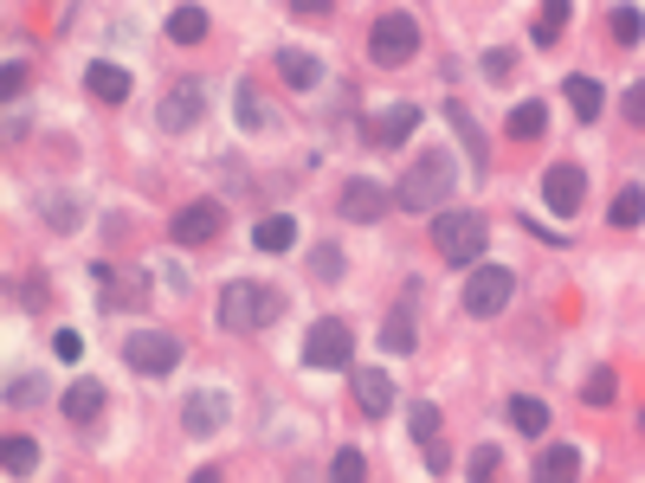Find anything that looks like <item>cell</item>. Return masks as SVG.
<instances>
[{"label":"cell","mask_w":645,"mask_h":483,"mask_svg":"<svg viewBox=\"0 0 645 483\" xmlns=\"http://www.w3.org/2000/svg\"><path fill=\"white\" fill-rule=\"evenodd\" d=\"M569 478H581V451L574 445H549L536 458V483H569Z\"/></svg>","instance_id":"obj_23"},{"label":"cell","mask_w":645,"mask_h":483,"mask_svg":"<svg viewBox=\"0 0 645 483\" xmlns=\"http://www.w3.org/2000/svg\"><path fill=\"white\" fill-rule=\"evenodd\" d=\"M330 478H343V483H361V478H368V458H361V451H336V464H330Z\"/></svg>","instance_id":"obj_35"},{"label":"cell","mask_w":645,"mask_h":483,"mask_svg":"<svg viewBox=\"0 0 645 483\" xmlns=\"http://www.w3.org/2000/svg\"><path fill=\"white\" fill-rule=\"evenodd\" d=\"M201 110H207V104H201V84L188 77V84H175V90L162 97V130H194Z\"/></svg>","instance_id":"obj_13"},{"label":"cell","mask_w":645,"mask_h":483,"mask_svg":"<svg viewBox=\"0 0 645 483\" xmlns=\"http://www.w3.org/2000/svg\"><path fill=\"white\" fill-rule=\"evenodd\" d=\"M20 90H26V59H20V52H13V59H7V71H0V97H7V104H13V97H20Z\"/></svg>","instance_id":"obj_36"},{"label":"cell","mask_w":645,"mask_h":483,"mask_svg":"<svg viewBox=\"0 0 645 483\" xmlns=\"http://www.w3.org/2000/svg\"><path fill=\"white\" fill-rule=\"evenodd\" d=\"M278 77H285L290 90H316V84H323V65H316L310 52H297V46H285V52H278Z\"/></svg>","instance_id":"obj_21"},{"label":"cell","mask_w":645,"mask_h":483,"mask_svg":"<svg viewBox=\"0 0 645 483\" xmlns=\"http://www.w3.org/2000/svg\"><path fill=\"white\" fill-rule=\"evenodd\" d=\"M39 219H46V226H59V232H72L77 219H84V207H77L72 194H46V201H39Z\"/></svg>","instance_id":"obj_29"},{"label":"cell","mask_w":645,"mask_h":483,"mask_svg":"<svg viewBox=\"0 0 645 483\" xmlns=\"http://www.w3.org/2000/svg\"><path fill=\"white\" fill-rule=\"evenodd\" d=\"M39 394H46V387H39V381H13V387H7V400H13V407H33V400H39Z\"/></svg>","instance_id":"obj_40"},{"label":"cell","mask_w":645,"mask_h":483,"mask_svg":"<svg viewBox=\"0 0 645 483\" xmlns=\"http://www.w3.org/2000/svg\"><path fill=\"white\" fill-rule=\"evenodd\" d=\"M290 7H297V13H310V20H316V13H330V7H336V0H290Z\"/></svg>","instance_id":"obj_41"},{"label":"cell","mask_w":645,"mask_h":483,"mask_svg":"<svg viewBox=\"0 0 645 483\" xmlns=\"http://www.w3.org/2000/svg\"><path fill=\"white\" fill-rule=\"evenodd\" d=\"M394 374L387 367H356V407H361V419H387L394 413Z\"/></svg>","instance_id":"obj_11"},{"label":"cell","mask_w":645,"mask_h":483,"mask_svg":"<svg viewBox=\"0 0 645 483\" xmlns=\"http://www.w3.org/2000/svg\"><path fill=\"white\" fill-rule=\"evenodd\" d=\"M343 271H349V258H343V245H336V239L310 252V277H323V283H336Z\"/></svg>","instance_id":"obj_31"},{"label":"cell","mask_w":645,"mask_h":483,"mask_svg":"<svg viewBox=\"0 0 645 483\" xmlns=\"http://www.w3.org/2000/svg\"><path fill=\"white\" fill-rule=\"evenodd\" d=\"M503 130H510V142H542L549 136V110H542V104H516Z\"/></svg>","instance_id":"obj_24"},{"label":"cell","mask_w":645,"mask_h":483,"mask_svg":"<svg viewBox=\"0 0 645 483\" xmlns=\"http://www.w3.org/2000/svg\"><path fill=\"white\" fill-rule=\"evenodd\" d=\"M569 13H574V0H542L536 20H529V39H536V46H556V39L569 33Z\"/></svg>","instance_id":"obj_18"},{"label":"cell","mask_w":645,"mask_h":483,"mask_svg":"<svg viewBox=\"0 0 645 483\" xmlns=\"http://www.w3.org/2000/svg\"><path fill=\"white\" fill-rule=\"evenodd\" d=\"M420 130V104H394V110H381L374 123H368V142L374 148H394V142H407Z\"/></svg>","instance_id":"obj_14"},{"label":"cell","mask_w":645,"mask_h":483,"mask_svg":"<svg viewBox=\"0 0 645 483\" xmlns=\"http://www.w3.org/2000/svg\"><path fill=\"white\" fill-rule=\"evenodd\" d=\"M239 123H246V130H259V123H265V110H259V97H252L246 84H239Z\"/></svg>","instance_id":"obj_38"},{"label":"cell","mask_w":645,"mask_h":483,"mask_svg":"<svg viewBox=\"0 0 645 483\" xmlns=\"http://www.w3.org/2000/svg\"><path fill=\"white\" fill-rule=\"evenodd\" d=\"M0 471H7V478H33V471H39V445H33V438H7V445H0Z\"/></svg>","instance_id":"obj_28"},{"label":"cell","mask_w":645,"mask_h":483,"mask_svg":"<svg viewBox=\"0 0 645 483\" xmlns=\"http://www.w3.org/2000/svg\"><path fill=\"white\" fill-rule=\"evenodd\" d=\"M52 348H59V361H84V336H77V329H59Z\"/></svg>","instance_id":"obj_37"},{"label":"cell","mask_w":645,"mask_h":483,"mask_svg":"<svg viewBox=\"0 0 645 483\" xmlns=\"http://www.w3.org/2000/svg\"><path fill=\"white\" fill-rule=\"evenodd\" d=\"M219 226H226V207H219V201H188V207L168 219L175 245H207V239H219Z\"/></svg>","instance_id":"obj_9"},{"label":"cell","mask_w":645,"mask_h":483,"mask_svg":"<svg viewBox=\"0 0 645 483\" xmlns=\"http://www.w3.org/2000/svg\"><path fill=\"white\" fill-rule=\"evenodd\" d=\"M607 219H613V226H640L645 219V188H620L613 207H607Z\"/></svg>","instance_id":"obj_30"},{"label":"cell","mask_w":645,"mask_h":483,"mask_svg":"<svg viewBox=\"0 0 645 483\" xmlns=\"http://www.w3.org/2000/svg\"><path fill=\"white\" fill-rule=\"evenodd\" d=\"M414 342H420L414 316H407V310H387V323H381V348H387V354H414Z\"/></svg>","instance_id":"obj_26"},{"label":"cell","mask_w":645,"mask_h":483,"mask_svg":"<svg viewBox=\"0 0 645 483\" xmlns=\"http://www.w3.org/2000/svg\"><path fill=\"white\" fill-rule=\"evenodd\" d=\"M498 464H503L498 445H478V451L465 458V478H471V483H491V478H498Z\"/></svg>","instance_id":"obj_34"},{"label":"cell","mask_w":645,"mask_h":483,"mask_svg":"<svg viewBox=\"0 0 645 483\" xmlns=\"http://www.w3.org/2000/svg\"><path fill=\"white\" fill-rule=\"evenodd\" d=\"M420 52V26H414V13H381L374 26H368V59L374 65H407Z\"/></svg>","instance_id":"obj_4"},{"label":"cell","mask_w":645,"mask_h":483,"mask_svg":"<svg viewBox=\"0 0 645 483\" xmlns=\"http://www.w3.org/2000/svg\"><path fill=\"white\" fill-rule=\"evenodd\" d=\"M278 316H285V290H272V283L232 277V283L219 290V329H232V336H259V329H272Z\"/></svg>","instance_id":"obj_2"},{"label":"cell","mask_w":645,"mask_h":483,"mask_svg":"<svg viewBox=\"0 0 645 483\" xmlns=\"http://www.w3.org/2000/svg\"><path fill=\"white\" fill-rule=\"evenodd\" d=\"M336 213H343V219H356V226H368V219H381V213H387V188H374V181H343Z\"/></svg>","instance_id":"obj_12"},{"label":"cell","mask_w":645,"mask_h":483,"mask_svg":"<svg viewBox=\"0 0 645 483\" xmlns=\"http://www.w3.org/2000/svg\"><path fill=\"white\" fill-rule=\"evenodd\" d=\"M252 245H259V252H290V245H297V219H290V213H265V219L252 226Z\"/></svg>","instance_id":"obj_20"},{"label":"cell","mask_w":645,"mask_h":483,"mask_svg":"<svg viewBox=\"0 0 645 483\" xmlns=\"http://www.w3.org/2000/svg\"><path fill=\"white\" fill-rule=\"evenodd\" d=\"M104 407H110L104 381H72V387H65V419H72V425H97Z\"/></svg>","instance_id":"obj_16"},{"label":"cell","mask_w":645,"mask_h":483,"mask_svg":"<svg viewBox=\"0 0 645 483\" xmlns=\"http://www.w3.org/2000/svg\"><path fill=\"white\" fill-rule=\"evenodd\" d=\"M407 432H414V445L427 451V471L439 478V471H445V432H439V407H432V400H414V407H407Z\"/></svg>","instance_id":"obj_10"},{"label":"cell","mask_w":645,"mask_h":483,"mask_svg":"<svg viewBox=\"0 0 645 483\" xmlns=\"http://www.w3.org/2000/svg\"><path fill=\"white\" fill-rule=\"evenodd\" d=\"M510 290H516V277L503 271V265H471V277H465V316L491 323L503 303H510Z\"/></svg>","instance_id":"obj_7"},{"label":"cell","mask_w":645,"mask_h":483,"mask_svg":"<svg viewBox=\"0 0 645 483\" xmlns=\"http://www.w3.org/2000/svg\"><path fill=\"white\" fill-rule=\"evenodd\" d=\"M485 245H491V232H485V219H478V213H465V207L432 213V252H439V265L471 271V265L485 258Z\"/></svg>","instance_id":"obj_3"},{"label":"cell","mask_w":645,"mask_h":483,"mask_svg":"<svg viewBox=\"0 0 645 483\" xmlns=\"http://www.w3.org/2000/svg\"><path fill=\"white\" fill-rule=\"evenodd\" d=\"M123 361L148 374V381H162V374H175V361H181V342L168 336V329H130L123 336Z\"/></svg>","instance_id":"obj_6"},{"label":"cell","mask_w":645,"mask_h":483,"mask_svg":"<svg viewBox=\"0 0 645 483\" xmlns=\"http://www.w3.org/2000/svg\"><path fill=\"white\" fill-rule=\"evenodd\" d=\"M452 188H458V168H452V155L445 148H427V155H414V168L394 181V207L407 213H439L445 201H452Z\"/></svg>","instance_id":"obj_1"},{"label":"cell","mask_w":645,"mask_h":483,"mask_svg":"<svg viewBox=\"0 0 645 483\" xmlns=\"http://www.w3.org/2000/svg\"><path fill=\"white\" fill-rule=\"evenodd\" d=\"M613 39H620V46H640L645 39V13L640 7H613Z\"/></svg>","instance_id":"obj_33"},{"label":"cell","mask_w":645,"mask_h":483,"mask_svg":"<svg viewBox=\"0 0 645 483\" xmlns=\"http://www.w3.org/2000/svg\"><path fill=\"white\" fill-rule=\"evenodd\" d=\"M168 39H175V46H201V39H207V13H201V7H175V13H168Z\"/></svg>","instance_id":"obj_27"},{"label":"cell","mask_w":645,"mask_h":483,"mask_svg":"<svg viewBox=\"0 0 645 483\" xmlns=\"http://www.w3.org/2000/svg\"><path fill=\"white\" fill-rule=\"evenodd\" d=\"M503 413H510V425H516V432H529V438H542V432H549V407H542L536 394H516Z\"/></svg>","instance_id":"obj_25"},{"label":"cell","mask_w":645,"mask_h":483,"mask_svg":"<svg viewBox=\"0 0 645 483\" xmlns=\"http://www.w3.org/2000/svg\"><path fill=\"white\" fill-rule=\"evenodd\" d=\"M219 419H226V400H219V394H188V400H181V425H188L194 438L219 432Z\"/></svg>","instance_id":"obj_17"},{"label":"cell","mask_w":645,"mask_h":483,"mask_svg":"<svg viewBox=\"0 0 645 483\" xmlns=\"http://www.w3.org/2000/svg\"><path fill=\"white\" fill-rule=\"evenodd\" d=\"M626 123H633V130H645V77L626 90Z\"/></svg>","instance_id":"obj_39"},{"label":"cell","mask_w":645,"mask_h":483,"mask_svg":"<svg viewBox=\"0 0 645 483\" xmlns=\"http://www.w3.org/2000/svg\"><path fill=\"white\" fill-rule=\"evenodd\" d=\"M445 123L458 130V142H465V155H471L478 168H491V142L478 136V123H471V110H465V104H445Z\"/></svg>","instance_id":"obj_22"},{"label":"cell","mask_w":645,"mask_h":483,"mask_svg":"<svg viewBox=\"0 0 645 483\" xmlns=\"http://www.w3.org/2000/svg\"><path fill=\"white\" fill-rule=\"evenodd\" d=\"M84 90H91L97 104H130V71L97 59V65H84Z\"/></svg>","instance_id":"obj_15"},{"label":"cell","mask_w":645,"mask_h":483,"mask_svg":"<svg viewBox=\"0 0 645 483\" xmlns=\"http://www.w3.org/2000/svg\"><path fill=\"white\" fill-rule=\"evenodd\" d=\"M562 97L574 104V117H581V123H594V117L607 110V90H600V77H581V71L562 84Z\"/></svg>","instance_id":"obj_19"},{"label":"cell","mask_w":645,"mask_h":483,"mask_svg":"<svg viewBox=\"0 0 645 483\" xmlns=\"http://www.w3.org/2000/svg\"><path fill=\"white\" fill-rule=\"evenodd\" d=\"M581 201H587V168L581 161H556L549 174H542V207L549 213H581Z\"/></svg>","instance_id":"obj_8"},{"label":"cell","mask_w":645,"mask_h":483,"mask_svg":"<svg viewBox=\"0 0 645 483\" xmlns=\"http://www.w3.org/2000/svg\"><path fill=\"white\" fill-rule=\"evenodd\" d=\"M640 425H645V413H640Z\"/></svg>","instance_id":"obj_42"},{"label":"cell","mask_w":645,"mask_h":483,"mask_svg":"<svg viewBox=\"0 0 645 483\" xmlns=\"http://www.w3.org/2000/svg\"><path fill=\"white\" fill-rule=\"evenodd\" d=\"M349 361H356V336H349V323L316 316V323L303 329V367H349Z\"/></svg>","instance_id":"obj_5"},{"label":"cell","mask_w":645,"mask_h":483,"mask_svg":"<svg viewBox=\"0 0 645 483\" xmlns=\"http://www.w3.org/2000/svg\"><path fill=\"white\" fill-rule=\"evenodd\" d=\"M613 394H620V381H613V367H594V374L581 381V400H587V407H607Z\"/></svg>","instance_id":"obj_32"}]
</instances>
